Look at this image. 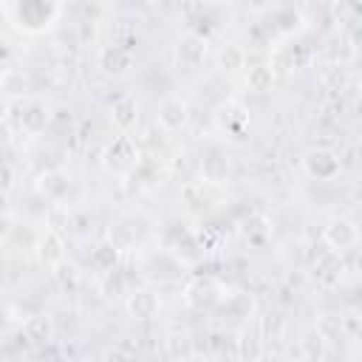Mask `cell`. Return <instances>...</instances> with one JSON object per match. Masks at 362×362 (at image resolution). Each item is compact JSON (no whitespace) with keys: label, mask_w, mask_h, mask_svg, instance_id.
Masks as SVG:
<instances>
[{"label":"cell","mask_w":362,"mask_h":362,"mask_svg":"<svg viewBox=\"0 0 362 362\" xmlns=\"http://www.w3.org/2000/svg\"><path fill=\"white\" fill-rule=\"evenodd\" d=\"M11 11L17 14V25L25 31H42L51 25V20L59 14L57 3H42V0H28V3H17L11 6Z\"/></svg>","instance_id":"6da1fadb"},{"label":"cell","mask_w":362,"mask_h":362,"mask_svg":"<svg viewBox=\"0 0 362 362\" xmlns=\"http://www.w3.org/2000/svg\"><path fill=\"white\" fill-rule=\"evenodd\" d=\"M105 167L110 170V173H127L133 164H136V158H139V153H136V147H133V141L127 139V136H116L110 144H107V150H105Z\"/></svg>","instance_id":"7a4b0ae2"},{"label":"cell","mask_w":362,"mask_h":362,"mask_svg":"<svg viewBox=\"0 0 362 362\" xmlns=\"http://www.w3.org/2000/svg\"><path fill=\"white\" fill-rule=\"evenodd\" d=\"M218 297H221V288H218V283L212 280V277H195L189 286H187V291H184V300H187V305L189 308H209L212 303H218Z\"/></svg>","instance_id":"3957f363"},{"label":"cell","mask_w":362,"mask_h":362,"mask_svg":"<svg viewBox=\"0 0 362 362\" xmlns=\"http://www.w3.org/2000/svg\"><path fill=\"white\" fill-rule=\"evenodd\" d=\"M303 164H305V173L320 181H328L339 173V158L331 150H311V153H305Z\"/></svg>","instance_id":"277c9868"},{"label":"cell","mask_w":362,"mask_h":362,"mask_svg":"<svg viewBox=\"0 0 362 362\" xmlns=\"http://www.w3.org/2000/svg\"><path fill=\"white\" fill-rule=\"evenodd\" d=\"M175 57H178V65H184L187 71L198 68L206 57V42L198 37V34H187L184 40H178V48H175Z\"/></svg>","instance_id":"5b68a950"},{"label":"cell","mask_w":362,"mask_h":362,"mask_svg":"<svg viewBox=\"0 0 362 362\" xmlns=\"http://www.w3.org/2000/svg\"><path fill=\"white\" fill-rule=\"evenodd\" d=\"M187 122V105L178 96H164L158 105V124L164 130H178Z\"/></svg>","instance_id":"8992f818"},{"label":"cell","mask_w":362,"mask_h":362,"mask_svg":"<svg viewBox=\"0 0 362 362\" xmlns=\"http://www.w3.org/2000/svg\"><path fill=\"white\" fill-rule=\"evenodd\" d=\"M99 65L105 74H124L133 65V54L122 45H105L99 51Z\"/></svg>","instance_id":"52a82bcc"},{"label":"cell","mask_w":362,"mask_h":362,"mask_svg":"<svg viewBox=\"0 0 362 362\" xmlns=\"http://www.w3.org/2000/svg\"><path fill=\"white\" fill-rule=\"evenodd\" d=\"M356 238H359V232H356V226L351 223V221H331L328 226H325V243L331 246V249H348V246H354L356 243Z\"/></svg>","instance_id":"ba28073f"},{"label":"cell","mask_w":362,"mask_h":362,"mask_svg":"<svg viewBox=\"0 0 362 362\" xmlns=\"http://www.w3.org/2000/svg\"><path fill=\"white\" fill-rule=\"evenodd\" d=\"M37 255H40V260H42L45 266L59 269V266H62V257H65V243H62V238H59L57 232H45L42 240H40Z\"/></svg>","instance_id":"9c48e42d"},{"label":"cell","mask_w":362,"mask_h":362,"mask_svg":"<svg viewBox=\"0 0 362 362\" xmlns=\"http://www.w3.org/2000/svg\"><path fill=\"white\" fill-rule=\"evenodd\" d=\"M48 119H51V113H48V105H45V102H28V105L23 107L20 124H23V130H28V133H42L45 124H48Z\"/></svg>","instance_id":"30bf717a"},{"label":"cell","mask_w":362,"mask_h":362,"mask_svg":"<svg viewBox=\"0 0 362 362\" xmlns=\"http://www.w3.org/2000/svg\"><path fill=\"white\" fill-rule=\"evenodd\" d=\"M136 99L133 96H119L113 105H110V119L119 130H130L136 124Z\"/></svg>","instance_id":"8fae6325"},{"label":"cell","mask_w":362,"mask_h":362,"mask_svg":"<svg viewBox=\"0 0 362 362\" xmlns=\"http://www.w3.org/2000/svg\"><path fill=\"white\" fill-rule=\"evenodd\" d=\"M127 311L136 317V320H150L158 314V297L153 291H136L130 300H127Z\"/></svg>","instance_id":"7c38bea8"},{"label":"cell","mask_w":362,"mask_h":362,"mask_svg":"<svg viewBox=\"0 0 362 362\" xmlns=\"http://www.w3.org/2000/svg\"><path fill=\"white\" fill-rule=\"evenodd\" d=\"M116 260H119V246H116L113 240H110V243H99V246L93 249V255H90V263H93L99 272H113Z\"/></svg>","instance_id":"4fadbf2b"},{"label":"cell","mask_w":362,"mask_h":362,"mask_svg":"<svg viewBox=\"0 0 362 362\" xmlns=\"http://www.w3.org/2000/svg\"><path fill=\"white\" fill-rule=\"evenodd\" d=\"M23 331H25V337H28L31 342H42V339L51 337V317H48V314H34V317L25 320Z\"/></svg>","instance_id":"5bb4252c"},{"label":"cell","mask_w":362,"mask_h":362,"mask_svg":"<svg viewBox=\"0 0 362 362\" xmlns=\"http://www.w3.org/2000/svg\"><path fill=\"white\" fill-rule=\"evenodd\" d=\"M40 187H42V192H45L48 198L59 201V198L68 192L71 184H68V178H65L62 173H48V175H42V184H40Z\"/></svg>","instance_id":"9a60e30c"},{"label":"cell","mask_w":362,"mask_h":362,"mask_svg":"<svg viewBox=\"0 0 362 362\" xmlns=\"http://www.w3.org/2000/svg\"><path fill=\"white\" fill-rule=\"evenodd\" d=\"M226 170H229V167H226V158H223L218 150H212L209 158L204 161V175H206L209 181H221V178L226 175Z\"/></svg>","instance_id":"2e32d148"},{"label":"cell","mask_w":362,"mask_h":362,"mask_svg":"<svg viewBox=\"0 0 362 362\" xmlns=\"http://www.w3.org/2000/svg\"><path fill=\"white\" fill-rule=\"evenodd\" d=\"M272 68H266V65H260V68H252L249 71V85H252V90H257V93H263V90H269V85H272Z\"/></svg>","instance_id":"e0dca14e"},{"label":"cell","mask_w":362,"mask_h":362,"mask_svg":"<svg viewBox=\"0 0 362 362\" xmlns=\"http://www.w3.org/2000/svg\"><path fill=\"white\" fill-rule=\"evenodd\" d=\"M226 308H229L232 317H249V311L255 308V303H252L249 294H232V297L226 300Z\"/></svg>","instance_id":"ac0fdd59"},{"label":"cell","mask_w":362,"mask_h":362,"mask_svg":"<svg viewBox=\"0 0 362 362\" xmlns=\"http://www.w3.org/2000/svg\"><path fill=\"white\" fill-rule=\"evenodd\" d=\"M105 362H133V356H127L122 348H116V351H107L105 354Z\"/></svg>","instance_id":"d6986e66"},{"label":"cell","mask_w":362,"mask_h":362,"mask_svg":"<svg viewBox=\"0 0 362 362\" xmlns=\"http://www.w3.org/2000/svg\"><path fill=\"white\" fill-rule=\"evenodd\" d=\"M359 88H362V82H359Z\"/></svg>","instance_id":"ffe728a7"}]
</instances>
